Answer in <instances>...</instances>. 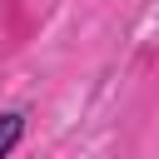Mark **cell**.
<instances>
[{"label": "cell", "instance_id": "cell-1", "mask_svg": "<svg viewBox=\"0 0 159 159\" xmlns=\"http://www.w3.org/2000/svg\"><path fill=\"white\" fill-rule=\"evenodd\" d=\"M25 129H30V119H25V109H0V159H10V154L20 149V139H25Z\"/></svg>", "mask_w": 159, "mask_h": 159}]
</instances>
